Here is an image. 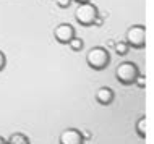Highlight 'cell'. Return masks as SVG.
Masks as SVG:
<instances>
[{
    "label": "cell",
    "instance_id": "16",
    "mask_svg": "<svg viewBox=\"0 0 154 144\" xmlns=\"http://www.w3.org/2000/svg\"><path fill=\"white\" fill-rule=\"evenodd\" d=\"M0 144H7V139H5V138H2V136H0Z\"/></svg>",
    "mask_w": 154,
    "mask_h": 144
},
{
    "label": "cell",
    "instance_id": "15",
    "mask_svg": "<svg viewBox=\"0 0 154 144\" xmlns=\"http://www.w3.org/2000/svg\"><path fill=\"white\" fill-rule=\"evenodd\" d=\"M102 23H104V16H101V15H97L96 16V20H94V26H102Z\"/></svg>",
    "mask_w": 154,
    "mask_h": 144
},
{
    "label": "cell",
    "instance_id": "14",
    "mask_svg": "<svg viewBox=\"0 0 154 144\" xmlns=\"http://www.w3.org/2000/svg\"><path fill=\"white\" fill-rule=\"evenodd\" d=\"M5 67H7V57H5V53L0 50V71H2Z\"/></svg>",
    "mask_w": 154,
    "mask_h": 144
},
{
    "label": "cell",
    "instance_id": "6",
    "mask_svg": "<svg viewBox=\"0 0 154 144\" xmlns=\"http://www.w3.org/2000/svg\"><path fill=\"white\" fill-rule=\"evenodd\" d=\"M59 142L60 144H85V139H83V134L80 130L65 128L59 136Z\"/></svg>",
    "mask_w": 154,
    "mask_h": 144
},
{
    "label": "cell",
    "instance_id": "4",
    "mask_svg": "<svg viewBox=\"0 0 154 144\" xmlns=\"http://www.w3.org/2000/svg\"><path fill=\"white\" fill-rule=\"evenodd\" d=\"M125 42L128 47L133 49H143L146 44V28L143 24H133L125 32Z\"/></svg>",
    "mask_w": 154,
    "mask_h": 144
},
{
    "label": "cell",
    "instance_id": "13",
    "mask_svg": "<svg viewBox=\"0 0 154 144\" xmlns=\"http://www.w3.org/2000/svg\"><path fill=\"white\" fill-rule=\"evenodd\" d=\"M72 2H73V0H55V3H57L60 8H68Z\"/></svg>",
    "mask_w": 154,
    "mask_h": 144
},
{
    "label": "cell",
    "instance_id": "8",
    "mask_svg": "<svg viewBox=\"0 0 154 144\" xmlns=\"http://www.w3.org/2000/svg\"><path fill=\"white\" fill-rule=\"evenodd\" d=\"M7 144H31L29 138L23 133H13L10 138L7 139Z\"/></svg>",
    "mask_w": 154,
    "mask_h": 144
},
{
    "label": "cell",
    "instance_id": "5",
    "mask_svg": "<svg viewBox=\"0 0 154 144\" xmlns=\"http://www.w3.org/2000/svg\"><path fill=\"white\" fill-rule=\"evenodd\" d=\"M54 38L59 44H68L75 38V28L70 23H60L54 29Z\"/></svg>",
    "mask_w": 154,
    "mask_h": 144
},
{
    "label": "cell",
    "instance_id": "11",
    "mask_svg": "<svg viewBox=\"0 0 154 144\" xmlns=\"http://www.w3.org/2000/svg\"><path fill=\"white\" fill-rule=\"evenodd\" d=\"M68 46H70V49H72L73 52H80L85 44H83V40H81L80 38H73V39L68 42Z\"/></svg>",
    "mask_w": 154,
    "mask_h": 144
},
{
    "label": "cell",
    "instance_id": "10",
    "mask_svg": "<svg viewBox=\"0 0 154 144\" xmlns=\"http://www.w3.org/2000/svg\"><path fill=\"white\" fill-rule=\"evenodd\" d=\"M128 44L125 40H119V42H114V50L117 55H127L128 53Z\"/></svg>",
    "mask_w": 154,
    "mask_h": 144
},
{
    "label": "cell",
    "instance_id": "12",
    "mask_svg": "<svg viewBox=\"0 0 154 144\" xmlns=\"http://www.w3.org/2000/svg\"><path fill=\"white\" fill-rule=\"evenodd\" d=\"M135 84L138 86V88L143 89L144 86H146V76H144V75H141V73H140V75L136 76V80H135Z\"/></svg>",
    "mask_w": 154,
    "mask_h": 144
},
{
    "label": "cell",
    "instance_id": "2",
    "mask_svg": "<svg viewBox=\"0 0 154 144\" xmlns=\"http://www.w3.org/2000/svg\"><path fill=\"white\" fill-rule=\"evenodd\" d=\"M138 75H140V70L136 67V63H133V62H122L115 68V78L123 86L135 84V80Z\"/></svg>",
    "mask_w": 154,
    "mask_h": 144
},
{
    "label": "cell",
    "instance_id": "3",
    "mask_svg": "<svg viewBox=\"0 0 154 144\" xmlns=\"http://www.w3.org/2000/svg\"><path fill=\"white\" fill-rule=\"evenodd\" d=\"M99 15L97 7L91 2L78 3L76 10H75V20L81 24V26H93L96 16Z\"/></svg>",
    "mask_w": 154,
    "mask_h": 144
},
{
    "label": "cell",
    "instance_id": "9",
    "mask_svg": "<svg viewBox=\"0 0 154 144\" xmlns=\"http://www.w3.org/2000/svg\"><path fill=\"white\" fill-rule=\"evenodd\" d=\"M146 128H148V120L146 115H141L136 122V133H138L140 138H146Z\"/></svg>",
    "mask_w": 154,
    "mask_h": 144
},
{
    "label": "cell",
    "instance_id": "7",
    "mask_svg": "<svg viewBox=\"0 0 154 144\" xmlns=\"http://www.w3.org/2000/svg\"><path fill=\"white\" fill-rule=\"evenodd\" d=\"M94 97L101 105H110L112 102H114V99H115V94L109 86H102V88H99L97 91H96Z\"/></svg>",
    "mask_w": 154,
    "mask_h": 144
},
{
    "label": "cell",
    "instance_id": "1",
    "mask_svg": "<svg viewBox=\"0 0 154 144\" xmlns=\"http://www.w3.org/2000/svg\"><path fill=\"white\" fill-rule=\"evenodd\" d=\"M109 62H110V55L106 47H101V46L91 47L88 53H86V63L93 70H104L109 65Z\"/></svg>",
    "mask_w": 154,
    "mask_h": 144
},
{
    "label": "cell",
    "instance_id": "17",
    "mask_svg": "<svg viewBox=\"0 0 154 144\" xmlns=\"http://www.w3.org/2000/svg\"><path fill=\"white\" fill-rule=\"evenodd\" d=\"M75 2H78V3H85V2H89V0H75Z\"/></svg>",
    "mask_w": 154,
    "mask_h": 144
}]
</instances>
